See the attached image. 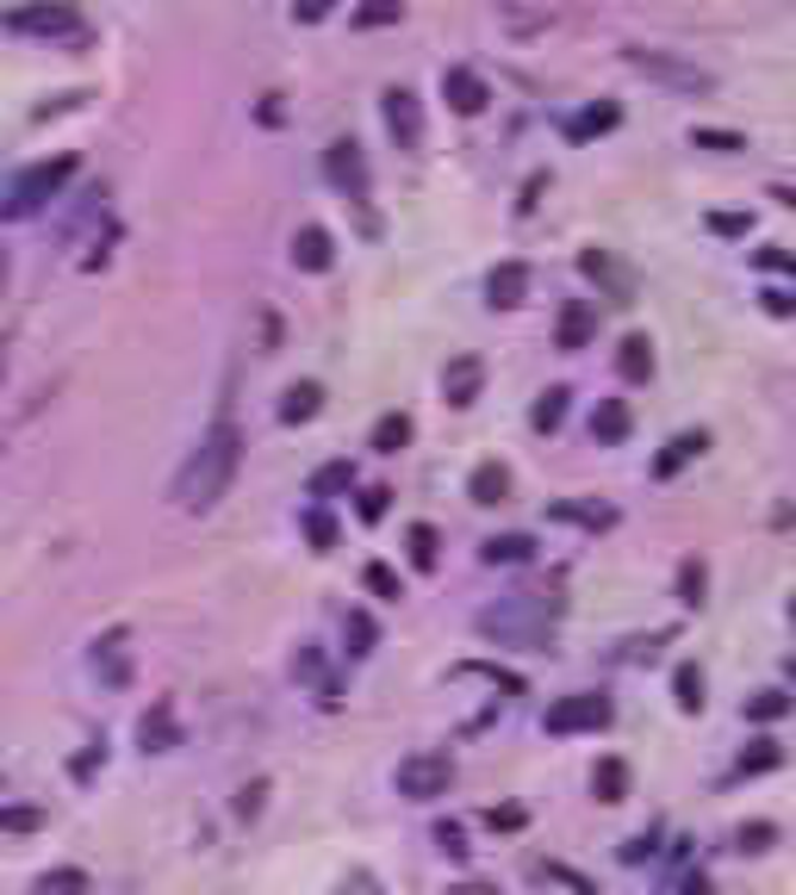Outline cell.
I'll return each mask as SVG.
<instances>
[{
  "mask_svg": "<svg viewBox=\"0 0 796 895\" xmlns=\"http://www.w3.org/2000/svg\"><path fill=\"white\" fill-rule=\"evenodd\" d=\"M237 460H243V429L231 423V411H218V423L199 436V448L187 460H181L175 485H169V497H175V510L187 516H206L218 504V497L231 492L237 479Z\"/></svg>",
  "mask_w": 796,
  "mask_h": 895,
  "instance_id": "6da1fadb",
  "label": "cell"
},
{
  "mask_svg": "<svg viewBox=\"0 0 796 895\" xmlns=\"http://www.w3.org/2000/svg\"><path fill=\"white\" fill-rule=\"evenodd\" d=\"M554 622H561V597H535V590L498 597L492 610L473 616V629L486 634L492 647H517V653L554 647Z\"/></svg>",
  "mask_w": 796,
  "mask_h": 895,
  "instance_id": "7a4b0ae2",
  "label": "cell"
},
{
  "mask_svg": "<svg viewBox=\"0 0 796 895\" xmlns=\"http://www.w3.org/2000/svg\"><path fill=\"white\" fill-rule=\"evenodd\" d=\"M69 174H76V156H69V150L50 156V162H32V169H25L13 187H7V199H0V218H7V225H20V218H38L44 206H57V199H62Z\"/></svg>",
  "mask_w": 796,
  "mask_h": 895,
  "instance_id": "3957f363",
  "label": "cell"
},
{
  "mask_svg": "<svg viewBox=\"0 0 796 895\" xmlns=\"http://www.w3.org/2000/svg\"><path fill=\"white\" fill-rule=\"evenodd\" d=\"M324 174H331V187L355 206L361 230H368V237H380V211H373V174H368V156H361V144H355V137H336L331 150H324Z\"/></svg>",
  "mask_w": 796,
  "mask_h": 895,
  "instance_id": "277c9868",
  "label": "cell"
},
{
  "mask_svg": "<svg viewBox=\"0 0 796 895\" xmlns=\"http://www.w3.org/2000/svg\"><path fill=\"white\" fill-rule=\"evenodd\" d=\"M622 62H628L635 76L672 88V94H691V100H710V94H716V76H710V69H697V62H684L679 50H642V44H628V50H622Z\"/></svg>",
  "mask_w": 796,
  "mask_h": 895,
  "instance_id": "5b68a950",
  "label": "cell"
},
{
  "mask_svg": "<svg viewBox=\"0 0 796 895\" xmlns=\"http://www.w3.org/2000/svg\"><path fill=\"white\" fill-rule=\"evenodd\" d=\"M0 25L20 32V38H81V13L69 7V0H25V7H7Z\"/></svg>",
  "mask_w": 796,
  "mask_h": 895,
  "instance_id": "8992f818",
  "label": "cell"
},
{
  "mask_svg": "<svg viewBox=\"0 0 796 895\" xmlns=\"http://www.w3.org/2000/svg\"><path fill=\"white\" fill-rule=\"evenodd\" d=\"M448 783H454V759L448 753H411L392 771V790L405 802H436V796H448Z\"/></svg>",
  "mask_w": 796,
  "mask_h": 895,
  "instance_id": "52a82bcc",
  "label": "cell"
},
{
  "mask_svg": "<svg viewBox=\"0 0 796 895\" xmlns=\"http://www.w3.org/2000/svg\"><path fill=\"white\" fill-rule=\"evenodd\" d=\"M610 715H616V709H610V697H598V690H573V697H561V703L547 709V734H598V727H610Z\"/></svg>",
  "mask_w": 796,
  "mask_h": 895,
  "instance_id": "ba28073f",
  "label": "cell"
},
{
  "mask_svg": "<svg viewBox=\"0 0 796 895\" xmlns=\"http://www.w3.org/2000/svg\"><path fill=\"white\" fill-rule=\"evenodd\" d=\"M380 113H387V131H392L399 150L405 156L424 150V100L411 94V88H387V94H380Z\"/></svg>",
  "mask_w": 796,
  "mask_h": 895,
  "instance_id": "9c48e42d",
  "label": "cell"
},
{
  "mask_svg": "<svg viewBox=\"0 0 796 895\" xmlns=\"http://www.w3.org/2000/svg\"><path fill=\"white\" fill-rule=\"evenodd\" d=\"M442 100H448V106H454L461 118H480V113H486V100H492V88L473 76L466 62H448V69H442Z\"/></svg>",
  "mask_w": 796,
  "mask_h": 895,
  "instance_id": "30bf717a",
  "label": "cell"
},
{
  "mask_svg": "<svg viewBox=\"0 0 796 895\" xmlns=\"http://www.w3.org/2000/svg\"><path fill=\"white\" fill-rule=\"evenodd\" d=\"M591 336H598V311H591V299H566L561 318H554V348L579 355V348H591Z\"/></svg>",
  "mask_w": 796,
  "mask_h": 895,
  "instance_id": "8fae6325",
  "label": "cell"
},
{
  "mask_svg": "<svg viewBox=\"0 0 796 895\" xmlns=\"http://www.w3.org/2000/svg\"><path fill=\"white\" fill-rule=\"evenodd\" d=\"M331 262H336V243H331V230L324 225L292 230V267H299V274H331Z\"/></svg>",
  "mask_w": 796,
  "mask_h": 895,
  "instance_id": "7c38bea8",
  "label": "cell"
},
{
  "mask_svg": "<svg viewBox=\"0 0 796 895\" xmlns=\"http://www.w3.org/2000/svg\"><path fill=\"white\" fill-rule=\"evenodd\" d=\"M480 386H486V362L480 355H454V362L442 367V392H448V404H473L480 399Z\"/></svg>",
  "mask_w": 796,
  "mask_h": 895,
  "instance_id": "4fadbf2b",
  "label": "cell"
},
{
  "mask_svg": "<svg viewBox=\"0 0 796 895\" xmlns=\"http://www.w3.org/2000/svg\"><path fill=\"white\" fill-rule=\"evenodd\" d=\"M486 299L492 306H523L529 299V262H498L486 274Z\"/></svg>",
  "mask_w": 796,
  "mask_h": 895,
  "instance_id": "5bb4252c",
  "label": "cell"
},
{
  "mask_svg": "<svg viewBox=\"0 0 796 895\" xmlns=\"http://www.w3.org/2000/svg\"><path fill=\"white\" fill-rule=\"evenodd\" d=\"M703 448H710V436H703V429H684V436H672V441L660 448V460H654V479H672L679 467H691Z\"/></svg>",
  "mask_w": 796,
  "mask_h": 895,
  "instance_id": "9a60e30c",
  "label": "cell"
},
{
  "mask_svg": "<svg viewBox=\"0 0 796 895\" xmlns=\"http://www.w3.org/2000/svg\"><path fill=\"white\" fill-rule=\"evenodd\" d=\"M591 441H598V448L628 441V404H622V399H598V411H591Z\"/></svg>",
  "mask_w": 796,
  "mask_h": 895,
  "instance_id": "2e32d148",
  "label": "cell"
},
{
  "mask_svg": "<svg viewBox=\"0 0 796 895\" xmlns=\"http://www.w3.org/2000/svg\"><path fill=\"white\" fill-rule=\"evenodd\" d=\"M505 492H510V473L498 460H480V467L466 473V497H473V504H505Z\"/></svg>",
  "mask_w": 796,
  "mask_h": 895,
  "instance_id": "e0dca14e",
  "label": "cell"
},
{
  "mask_svg": "<svg viewBox=\"0 0 796 895\" xmlns=\"http://www.w3.org/2000/svg\"><path fill=\"white\" fill-rule=\"evenodd\" d=\"M480 560L486 566H523V560H535V541L529 535H492L486 548H480Z\"/></svg>",
  "mask_w": 796,
  "mask_h": 895,
  "instance_id": "ac0fdd59",
  "label": "cell"
},
{
  "mask_svg": "<svg viewBox=\"0 0 796 895\" xmlns=\"http://www.w3.org/2000/svg\"><path fill=\"white\" fill-rule=\"evenodd\" d=\"M137 741H143V753H169V746H175V709L155 703L150 715H143V727H137Z\"/></svg>",
  "mask_w": 796,
  "mask_h": 895,
  "instance_id": "d6986e66",
  "label": "cell"
},
{
  "mask_svg": "<svg viewBox=\"0 0 796 895\" xmlns=\"http://www.w3.org/2000/svg\"><path fill=\"white\" fill-rule=\"evenodd\" d=\"M94 672H106V685H125V672H131V659H125V629L94 641Z\"/></svg>",
  "mask_w": 796,
  "mask_h": 895,
  "instance_id": "ffe728a7",
  "label": "cell"
},
{
  "mask_svg": "<svg viewBox=\"0 0 796 895\" xmlns=\"http://www.w3.org/2000/svg\"><path fill=\"white\" fill-rule=\"evenodd\" d=\"M616 374H622V380H647V374H654V343H647V336H622Z\"/></svg>",
  "mask_w": 796,
  "mask_h": 895,
  "instance_id": "44dd1931",
  "label": "cell"
},
{
  "mask_svg": "<svg viewBox=\"0 0 796 895\" xmlns=\"http://www.w3.org/2000/svg\"><path fill=\"white\" fill-rule=\"evenodd\" d=\"M591 790H598V802H622V796H628V765H622L616 753H610V759H598Z\"/></svg>",
  "mask_w": 796,
  "mask_h": 895,
  "instance_id": "7402d4cb",
  "label": "cell"
},
{
  "mask_svg": "<svg viewBox=\"0 0 796 895\" xmlns=\"http://www.w3.org/2000/svg\"><path fill=\"white\" fill-rule=\"evenodd\" d=\"M405 548H411V566L417 572H436V560H442V535L429 529V523H411Z\"/></svg>",
  "mask_w": 796,
  "mask_h": 895,
  "instance_id": "603a6c76",
  "label": "cell"
},
{
  "mask_svg": "<svg viewBox=\"0 0 796 895\" xmlns=\"http://www.w3.org/2000/svg\"><path fill=\"white\" fill-rule=\"evenodd\" d=\"M616 106H585V113H573L566 118V137H573V144H585V137H598V131H616Z\"/></svg>",
  "mask_w": 796,
  "mask_h": 895,
  "instance_id": "cb8c5ba5",
  "label": "cell"
},
{
  "mask_svg": "<svg viewBox=\"0 0 796 895\" xmlns=\"http://www.w3.org/2000/svg\"><path fill=\"white\" fill-rule=\"evenodd\" d=\"M566 399H573L566 386H547L542 399H535V411H529V423H535L542 436H554V429H561V423H566Z\"/></svg>",
  "mask_w": 796,
  "mask_h": 895,
  "instance_id": "d4e9b609",
  "label": "cell"
},
{
  "mask_svg": "<svg viewBox=\"0 0 796 895\" xmlns=\"http://www.w3.org/2000/svg\"><path fill=\"white\" fill-rule=\"evenodd\" d=\"M318 404H324V386H287V404H280V423H311L318 417Z\"/></svg>",
  "mask_w": 796,
  "mask_h": 895,
  "instance_id": "484cf974",
  "label": "cell"
},
{
  "mask_svg": "<svg viewBox=\"0 0 796 895\" xmlns=\"http://www.w3.org/2000/svg\"><path fill=\"white\" fill-rule=\"evenodd\" d=\"M672 703H679L684 715H697V709H703V672L691 666V659H684V666L672 672Z\"/></svg>",
  "mask_w": 796,
  "mask_h": 895,
  "instance_id": "4316f807",
  "label": "cell"
},
{
  "mask_svg": "<svg viewBox=\"0 0 796 895\" xmlns=\"http://www.w3.org/2000/svg\"><path fill=\"white\" fill-rule=\"evenodd\" d=\"M405 441H411V417H405V411H387V417L373 423V448H380V455H399Z\"/></svg>",
  "mask_w": 796,
  "mask_h": 895,
  "instance_id": "83f0119b",
  "label": "cell"
},
{
  "mask_svg": "<svg viewBox=\"0 0 796 895\" xmlns=\"http://www.w3.org/2000/svg\"><path fill=\"white\" fill-rule=\"evenodd\" d=\"M361 585H368L380 604H399V597H405V585H399V572H392L387 560H368V566H361Z\"/></svg>",
  "mask_w": 796,
  "mask_h": 895,
  "instance_id": "f1b7e54d",
  "label": "cell"
},
{
  "mask_svg": "<svg viewBox=\"0 0 796 895\" xmlns=\"http://www.w3.org/2000/svg\"><path fill=\"white\" fill-rule=\"evenodd\" d=\"M305 541H311V553L336 548V516L324 510V504H305Z\"/></svg>",
  "mask_w": 796,
  "mask_h": 895,
  "instance_id": "f546056e",
  "label": "cell"
},
{
  "mask_svg": "<svg viewBox=\"0 0 796 895\" xmlns=\"http://www.w3.org/2000/svg\"><path fill=\"white\" fill-rule=\"evenodd\" d=\"M784 765V753H777V741H753V753H740L735 778H765V771H777Z\"/></svg>",
  "mask_w": 796,
  "mask_h": 895,
  "instance_id": "4dcf8cb0",
  "label": "cell"
},
{
  "mask_svg": "<svg viewBox=\"0 0 796 895\" xmlns=\"http://www.w3.org/2000/svg\"><path fill=\"white\" fill-rule=\"evenodd\" d=\"M399 13H405V0H361V7L349 13V25L355 32H373V25H392Z\"/></svg>",
  "mask_w": 796,
  "mask_h": 895,
  "instance_id": "1f68e13d",
  "label": "cell"
},
{
  "mask_svg": "<svg viewBox=\"0 0 796 895\" xmlns=\"http://www.w3.org/2000/svg\"><path fill=\"white\" fill-rule=\"evenodd\" d=\"M349 485H355L349 460H331V467H318V473H311V497H318V504H324L331 492H349Z\"/></svg>",
  "mask_w": 796,
  "mask_h": 895,
  "instance_id": "d6a6232c",
  "label": "cell"
},
{
  "mask_svg": "<svg viewBox=\"0 0 796 895\" xmlns=\"http://www.w3.org/2000/svg\"><path fill=\"white\" fill-rule=\"evenodd\" d=\"M343 634H349V659H368L373 641H380V629H373L368 610H349V629H343Z\"/></svg>",
  "mask_w": 796,
  "mask_h": 895,
  "instance_id": "836d02e7",
  "label": "cell"
},
{
  "mask_svg": "<svg viewBox=\"0 0 796 895\" xmlns=\"http://www.w3.org/2000/svg\"><path fill=\"white\" fill-rule=\"evenodd\" d=\"M579 267L591 274V280H610V292H616V299H628V280H622L616 267H610V255H603V249H585Z\"/></svg>",
  "mask_w": 796,
  "mask_h": 895,
  "instance_id": "e575fe53",
  "label": "cell"
},
{
  "mask_svg": "<svg viewBox=\"0 0 796 895\" xmlns=\"http://www.w3.org/2000/svg\"><path fill=\"white\" fill-rule=\"evenodd\" d=\"M38 895H88V871H76V864H69V871H44Z\"/></svg>",
  "mask_w": 796,
  "mask_h": 895,
  "instance_id": "d590c367",
  "label": "cell"
},
{
  "mask_svg": "<svg viewBox=\"0 0 796 895\" xmlns=\"http://www.w3.org/2000/svg\"><path fill=\"white\" fill-rule=\"evenodd\" d=\"M703 585H710L703 560H684V566H679V604H684V610H697V604H703Z\"/></svg>",
  "mask_w": 796,
  "mask_h": 895,
  "instance_id": "8d00e7d4",
  "label": "cell"
},
{
  "mask_svg": "<svg viewBox=\"0 0 796 895\" xmlns=\"http://www.w3.org/2000/svg\"><path fill=\"white\" fill-rule=\"evenodd\" d=\"M38 827H44V808H32V802L0 808V834H38Z\"/></svg>",
  "mask_w": 796,
  "mask_h": 895,
  "instance_id": "74e56055",
  "label": "cell"
},
{
  "mask_svg": "<svg viewBox=\"0 0 796 895\" xmlns=\"http://www.w3.org/2000/svg\"><path fill=\"white\" fill-rule=\"evenodd\" d=\"M791 715V697L784 690H759L753 703H747V722H784Z\"/></svg>",
  "mask_w": 796,
  "mask_h": 895,
  "instance_id": "f35d334b",
  "label": "cell"
},
{
  "mask_svg": "<svg viewBox=\"0 0 796 895\" xmlns=\"http://www.w3.org/2000/svg\"><path fill=\"white\" fill-rule=\"evenodd\" d=\"M772 839H777L772 821H740V827H735V846H740V852H765Z\"/></svg>",
  "mask_w": 796,
  "mask_h": 895,
  "instance_id": "ab89813d",
  "label": "cell"
},
{
  "mask_svg": "<svg viewBox=\"0 0 796 895\" xmlns=\"http://www.w3.org/2000/svg\"><path fill=\"white\" fill-rule=\"evenodd\" d=\"M691 144H697V150H716V156L747 150V137H735V131H691Z\"/></svg>",
  "mask_w": 796,
  "mask_h": 895,
  "instance_id": "60d3db41",
  "label": "cell"
},
{
  "mask_svg": "<svg viewBox=\"0 0 796 895\" xmlns=\"http://www.w3.org/2000/svg\"><path fill=\"white\" fill-rule=\"evenodd\" d=\"M262 796H268V778L243 783V790H237V815H243V821H255V815H262Z\"/></svg>",
  "mask_w": 796,
  "mask_h": 895,
  "instance_id": "b9f144b4",
  "label": "cell"
},
{
  "mask_svg": "<svg viewBox=\"0 0 796 895\" xmlns=\"http://www.w3.org/2000/svg\"><path fill=\"white\" fill-rule=\"evenodd\" d=\"M759 306L772 311V318H796V292H784V286H765V292H759Z\"/></svg>",
  "mask_w": 796,
  "mask_h": 895,
  "instance_id": "7bdbcfd3",
  "label": "cell"
},
{
  "mask_svg": "<svg viewBox=\"0 0 796 895\" xmlns=\"http://www.w3.org/2000/svg\"><path fill=\"white\" fill-rule=\"evenodd\" d=\"M710 230H716V237H747V230H753V218H740V211H716V218H710Z\"/></svg>",
  "mask_w": 796,
  "mask_h": 895,
  "instance_id": "ee69618b",
  "label": "cell"
},
{
  "mask_svg": "<svg viewBox=\"0 0 796 895\" xmlns=\"http://www.w3.org/2000/svg\"><path fill=\"white\" fill-rule=\"evenodd\" d=\"M436 846H442L448 858H466V834L454 827V821H442V827H436Z\"/></svg>",
  "mask_w": 796,
  "mask_h": 895,
  "instance_id": "f6af8a7d",
  "label": "cell"
},
{
  "mask_svg": "<svg viewBox=\"0 0 796 895\" xmlns=\"http://www.w3.org/2000/svg\"><path fill=\"white\" fill-rule=\"evenodd\" d=\"M331 7H336V0H292V20H299V25H318Z\"/></svg>",
  "mask_w": 796,
  "mask_h": 895,
  "instance_id": "bcb514c9",
  "label": "cell"
},
{
  "mask_svg": "<svg viewBox=\"0 0 796 895\" xmlns=\"http://www.w3.org/2000/svg\"><path fill=\"white\" fill-rule=\"evenodd\" d=\"M387 485H373V492H361V523H380V516H387Z\"/></svg>",
  "mask_w": 796,
  "mask_h": 895,
  "instance_id": "7dc6e473",
  "label": "cell"
},
{
  "mask_svg": "<svg viewBox=\"0 0 796 895\" xmlns=\"http://www.w3.org/2000/svg\"><path fill=\"white\" fill-rule=\"evenodd\" d=\"M523 808H492V815H486V827H498V834H517V827H523Z\"/></svg>",
  "mask_w": 796,
  "mask_h": 895,
  "instance_id": "c3c4849f",
  "label": "cell"
},
{
  "mask_svg": "<svg viewBox=\"0 0 796 895\" xmlns=\"http://www.w3.org/2000/svg\"><path fill=\"white\" fill-rule=\"evenodd\" d=\"M647 852H654V834H635L628 846H622V864H642Z\"/></svg>",
  "mask_w": 796,
  "mask_h": 895,
  "instance_id": "681fc988",
  "label": "cell"
},
{
  "mask_svg": "<svg viewBox=\"0 0 796 895\" xmlns=\"http://www.w3.org/2000/svg\"><path fill=\"white\" fill-rule=\"evenodd\" d=\"M759 267H777V274H796V255H784V249H759Z\"/></svg>",
  "mask_w": 796,
  "mask_h": 895,
  "instance_id": "f907efd6",
  "label": "cell"
},
{
  "mask_svg": "<svg viewBox=\"0 0 796 895\" xmlns=\"http://www.w3.org/2000/svg\"><path fill=\"white\" fill-rule=\"evenodd\" d=\"M684 895H710V876H691V883H684Z\"/></svg>",
  "mask_w": 796,
  "mask_h": 895,
  "instance_id": "816d5d0a",
  "label": "cell"
},
{
  "mask_svg": "<svg viewBox=\"0 0 796 895\" xmlns=\"http://www.w3.org/2000/svg\"><path fill=\"white\" fill-rule=\"evenodd\" d=\"M772 199H784V206H791V211H796V187H777V193H772Z\"/></svg>",
  "mask_w": 796,
  "mask_h": 895,
  "instance_id": "f5cc1de1",
  "label": "cell"
},
{
  "mask_svg": "<svg viewBox=\"0 0 796 895\" xmlns=\"http://www.w3.org/2000/svg\"><path fill=\"white\" fill-rule=\"evenodd\" d=\"M454 895H492V890H454Z\"/></svg>",
  "mask_w": 796,
  "mask_h": 895,
  "instance_id": "db71d44e",
  "label": "cell"
},
{
  "mask_svg": "<svg viewBox=\"0 0 796 895\" xmlns=\"http://www.w3.org/2000/svg\"><path fill=\"white\" fill-rule=\"evenodd\" d=\"M791 678H796V653H791Z\"/></svg>",
  "mask_w": 796,
  "mask_h": 895,
  "instance_id": "11a10c76",
  "label": "cell"
},
{
  "mask_svg": "<svg viewBox=\"0 0 796 895\" xmlns=\"http://www.w3.org/2000/svg\"><path fill=\"white\" fill-rule=\"evenodd\" d=\"M791 616H796V604H791Z\"/></svg>",
  "mask_w": 796,
  "mask_h": 895,
  "instance_id": "9f6ffc18",
  "label": "cell"
}]
</instances>
